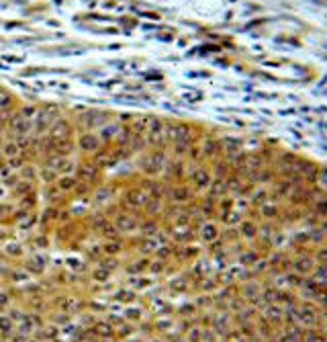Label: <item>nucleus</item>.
Returning <instances> with one entry per match:
<instances>
[{"label":"nucleus","mask_w":327,"mask_h":342,"mask_svg":"<svg viewBox=\"0 0 327 342\" xmlns=\"http://www.w3.org/2000/svg\"><path fill=\"white\" fill-rule=\"evenodd\" d=\"M170 154H168V145L166 148H152L147 154H143L139 158V172L143 177H160L164 172Z\"/></svg>","instance_id":"1"},{"label":"nucleus","mask_w":327,"mask_h":342,"mask_svg":"<svg viewBox=\"0 0 327 342\" xmlns=\"http://www.w3.org/2000/svg\"><path fill=\"white\" fill-rule=\"evenodd\" d=\"M143 217L141 211H121L117 217H113V226L119 230V234H125V236H131V234L139 232V221Z\"/></svg>","instance_id":"2"},{"label":"nucleus","mask_w":327,"mask_h":342,"mask_svg":"<svg viewBox=\"0 0 327 342\" xmlns=\"http://www.w3.org/2000/svg\"><path fill=\"white\" fill-rule=\"evenodd\" d=\"M147 201H150V195L137 184V187H129L123 191L121 207H123V211H141Z\"/></svg>","instance_id":"3"},{"label":"nucleus","mask_w":327,"mask_h":342,"mask_svg":"<svg viewBox=\"0 0 327 342\" xmlns=\"http://www.w3.org/2000/svg\"><path fill=\"white\" fill-rule=\"evenodd\" d=\"M41 164L49 166V168H53L59 177L62 174H76V168H78V162L72 158V156H45V158H41Z\"/></svg>","instance_id":"4"},{"label":"nucleus","mask_w":327,"mask_h":342,"mask_svg":"<svg viewBox=\"0 0 327 342\" xmlns=\"http://www.w3.org/2000/svg\"><path fill=\"white\" fill-rule=\"evenodd\" d=\"M76 179L82 180L90 187H98L103 179V170L90 160V162H78V168H76Z\"/></svg>","instance_id":"5"},{"label":"nucleus","mask_w":327,"mask_h":342,"mask_svg":"<svg viewBox=\"0 0 327 342\" xmlns=\"http://www.w3.org/2000/svg\"><path fill=\"white\" fill-rule=\"evenodd\" d=\"M76 144H78V150H80L82 154H88V156L96 154L103 148V142H101V138H98V133H94V131H82L80 135H78Z\"/></svg>","instance_id":"6"},{"label":"nucleus","mask_w":327,"mask_h":342,"mask_svg":"<svg viewBox=\"0 0 327 342\" xmlns=\"http://www.w3.org/2000/svg\"><path fill=\"white\" fill-rule=\"evenodd\" d=\"M92 162H94L101 170H106V168H113L115 164H119V158L115 156V150H113V148H101L96 154H92Z\"/></svg>","instance_id":"7"},{"label":"nucleus","mask_w":327,"mask_h":342,"mask_svg":"<svg viewBox=\"0 0 327 342\" xmlns=\"http://www.w3.org/2000/svg\"><path fill=\"white\" fill-rule=\"evenodd\" d=\"M90 195H92V203L96 205V207H106L115 197V187H111V184H108V187L106 184H98V187H94V191Z\"/></svg>","instance_id":"8"},{"label":"nucleus","mask_w":327,"mask_h":342,"mask_svg":"<svg viewBox=\"0 0 327 342\" xmlns=\"http://www.w3.org/2000/svg\"><path fill=\"white\" fill-rule=\"evenodd\" d=\"M47 135L52 140H66V138H72V125L68 123L66 119H55L47 129Z\"/></svg>","instance_id":"9"},{"label":"nucleus","mask_w":327,"mask_h":342,"mask_svg":"<svg viewBox=\"0 0 327 342\" xmlns=\"http://www.w3.org/2000/svg\"><path fill=\"white\" fill-rule=\"evenodd\" d=\"M8 129H11L13 135H29L33 129V121L25 119V117L18 113L15 117H11V121H8Z\"/></svg>","instance_id":"10"},{"label":"nucleus","mask_w":327,"mask_h":342,"mask_svg":"<svg viewBox=\"0 0 327 342\" xmlns=\"http://www.w3.org/2000/svg\"><path fill=\"white\" fill-rule=\"evenodd\" d=\"M162 228V221L160 217H141L139 221V236L141 238H152L155 236L157 232Z\"/></svg>","instance_id":"11"},{"label":"nucleus","mask_w":327,"mask_h":342,"mask_svg":"<svg viewBox=\"0 0 327 342\" xmlns=\"http://www.w3.org/2000/svg\"><path fill=\"white\" fill-rule=\"evenodd\" d=\"M92 336H96L98 340H106V338H113L115 336V326H111L106 320H96L94 324L90 326Z\"/></svg>","instance_id":"12"},{"label":"nucleus","mask_w":327,"mask_h":342,"mask_svg":"<svg viewBox=\"0 0 327 342\" xmlns=\"http://www.w3.org/2000/svg\"><path fill=\"white\" fill-rule=\"evenodd\" d=\"M41 197L45 201V205H55V207H62L59 201H64V193L59 191L55 184H45L41 191Z\"/></svg>","instance_id":"13"},{"label":"nucleus","mask_w":327,"mask_h":342,"mask_svg":"<svg viewBox=\"0 0 327 342\" xmlns=\"http://www.w3.org/2000/svg\"><path fill=\"white\" fill-rule=\"evenodd\" d=\"M164 207H166V199H154V197H150V201L145 203V207L141 209V213H143V217H160Z\"/></svg>","instance_id":"14"},{"label":"nucleus","mask_w":327,"mask_h":342,"mask_svg":"<svg viewBox=\"0 0 327 342\" xmlns=\"http://www.w3.org/2000/svg\"><path fill=\"white\" fill-rule=\"evenodd\" d=\"M76 184H78L76 174H62V177H57V180H55V187H57L59 191H62L64 195L74 193Z\"/></svg>","instance_id":"15"},{"label":"nucleus","mask_w":327,"mask_h":342,"mask_svg":"<svg viewBox=\"0 0 327 342\" xmlns=\"http://www.w3.org/2000/svg\"><path fill=\"white\" fill-rule=\"evenodd\" d=\"M103 254L104 256H119L123 250H125V242L123 238H117V240H104L103 244Z\"/></svg>","instance_id":"16"},{"label":"nucleus","mask_w":327,"mask_h":342,"mask_svg":"<svg viewBox=\"0 0 327 342\" xmlns=\"http://www.w3.org/2000/svg\"><path fill=\"white\" fill-rule=\"evenodd\" d=\"M127 148L131 154H139L143 150H147V142H145V135L143 133H133L131 131V138L127 142Z\"/></svg>","instance_id":"17"},{"label":"nucleus","mask_w":327,"mask_h":342,"mask_svg":"<svg viewBox=\"0 0 327 342\" xmlns=\"http://www.w3.org/2000/svg\"><path fill=\"white\" fill-rule=\"evenodd\" d=\"M57 177L59 174L53 168H49V166H45V164L37 166V179H39V182H43V187L45 184H55Z\"/></svg>","instance_id":"18"},{"label":"nucleus","mask_w":327,"mask_h":342,"mask_svg":"<svg viewBox=\"0 0 327 342\" xmlns=\"http://www.w3.org/2000/svg\"><path fill=\"white\" fill-rule=\"evenodd\" d=\"M55 142V148H53V154L55 156H72L74 150H76V144L72 138H66V140H53Z\"/></svg>","instance_id":"19"},{"label":"nucleus","mask_w":327,"mask_h":342,"mask_svg":"<svg viewBox=\"0 0 327 342\" xmlns=\"http://www.w3.org/2000/svg\"><path fill=\"white\" fill-rule=\"evenodd\" d=\"M150 260H152V258H137L135 262H131V265H127V267H125V272H127V275H131V277H135V275H143V272H147Z\"/></svg>","instance_id":"20"},{"label":"nucleus","mask_w":327,"mask_h":342,"mask_svg":"<svg viewBox=\"0 0 327 342\" xmlns=\"http://www.w3.org/2000/svg\"><path fill=\"white\" fill-rule=\"evenodd\" d=\"M121 316L125 322H129V324H139V322H143V309L141 307H137V306H129L121 311Z\"/></svg>","instance_id":"21"},{"label":"nucleus","mask_w":327,"mask_h":342,"mask_svg":"<svg viewBox=\"0 0 327 342\" xmlns=\"http://www.w3.org/2000/svg\"><path fill=\"white\" fill-rule=\"evenodd\" d=\"M18 177H21L23 180H29V182H33V184H37L39 182V179H37V166H35V162H27L21 170L17 172Z\"/></svg>","instance_id":"22"},{"label":"nucleus","mask_w":327,"mask_h":342,"mask_svg":"<svg viewBox=\"0 0 327 342\" xmlns=\"http://www.w3.org/2000/svg\"><path fill=\"white\" fill-rule=\"evenodd\" d=\"M33 191H37V189H35V184H33V182H29V180H23V179H18V182L13 187V195H15L17 199H21V197H25V195L33 193Z\"/></svg>","instance_id":"23"},{"label":"nucleus","mask_w":327,"mask_h":342,"mask_svg":"<svg viewBox=\"0 0 327 342\" xmlns=\"http://www.w3.org/2000/svg\"><path fill=\"white\" fill-rule=\"evenodd\" d=\"M115 299L119 301V304H133V301L137 299V291H133L131 287H121V289H117Z\"/></svg>","instance_id":"24"},{"label":"nucleus","mask_w":327,"mask_h":342,"mask_svg":"<svg viewBox=\"0 0 327 342\" xmlns=\"http://www.w3.org/2000/svg\"><path fill=\"white\" fill-rule=\"evenodd\" d=\"M0 156H2L4 160H11V158H15V156H21V150H18L15 140H11V142H4L2 145H0Z\"/></svg>","instance_id":"25"},{"label":"nucleus","mask_w":327,"mask_h":342,"mask_svg":"<svg viewBox=\"0 0 327 342\" xmlns=\"http://www.w3.org/2000/svg\"><path fill=\"white\" fill-rule=\"evenodd\" d=\"M37 201H39V193L33 191V193H29V195H25V197L18 199V205H21L23 211H33L37 207Z\"/></svg>","instance_id":"26"},{"label":"nucleus","mask_w":327,"mask_h":342,"mask_svg":"<svg viewBox=\"0 0 327 342\" xmlns=\"http://www.w3.org/2000/svg\"><path fill=\"white\" fill-rule=\"evenodd\" d=\"M154 277H131L129 279V287H131L133 291H139V289H147L154 285Z\"/></svg>","instance_id":"27"},{"label":"nucleus","mask_w":327,"mask_h":342,"mask_svg":"<svg viewBox=\"0 0 327 342\" xmlns=\"http://www.w3.org/2000/svg\"><path fill=\"white\" fill-rule=\"evenodd\" d=\"M157 246H160V242L155 240V236H152V238H141V242H139V252H141V254H155Z\"/></svg>","instance_id":"28"},{"label":"nucleus","mask_w":327,"mask_h":342,"mask_svg":"<svg viewBox=\"0 0 327 342\" xmlns=\"http://www.w3.org/2000/svg\"><path fill=\"white\" fill-rule=\"evenodd\" d=\"M119 129H121V125H117V123H113L111 127H103V129L98 131V138H101V142H113L117 138Z\"/></svg>","instance_id":"29"},{"label":"nucleus","mask_w":327,"mask_h":342,"mask_svg":"<svg viewBox=\"0 0 327 342\" xmlns=\"http://www.w3.org/2000/svg\"><path fill=\"white\" fill-rule=\"evenodd\" d=\"M57 213H59V207H55V205H45V209L41 213V223L57 221Z\"/></svg>","instance_id":"30"},{"label":"nucleus","mask_w":327,"mask_h":342,"mask_svg":"<svg viewBox=\"0 0 327 342\" xmlns=\"http://www.w3.org/2000/svg\"><path fill=\"white\" fill-rule=\"evenodd\" d=\"M131 334H135V328H133V324H129V322H123L121 326H117L115 328V336L117 338H127V336H131Z\"/></svg>","instance_id":"31"},{"label":"nucleus","mask_w":327,"mask_h":342,"mask_svg":"<svg viewBox=\"0 0 327 342\" xmlns=\"http://www.w3.org/2000/svg\"><path fill=\"white\" fill-rule=\"evenodd\" d=\"M98 267H103V269H106V270L113 272L115 269L121 267V262H119L117 256H104V258H101V262H98Z\"/></svg>","instance_id":"32"},{"label":"nucleus","mask_w":327,"mask_h":342,"mask_svg":"<svg viewBox=\"0 0 327 342\" xmlns=\"http://www.w3.org/2000/svg\"><path fill=\"white\" fill-rule=\"evenodd\" d=\"M168 267V262L160 260V258H155V260H150V267H147V272L150 275H160V272H164Z\"/></svg>","instance_id":"33"},{"label":"nucleus","mask_w":327,"mask_h":342,"mask_svg":"<svg viewBox=\"0 0 327 342\" xmlns=\"http://www.w3.org/2000/svg\"><path fill=\"white\" fill-rule=\"evenodd\" d=\"M25 164H27V158H25L23 154H21V156H15V158H11V160H6V166H8V168H11L13 172H18Z\"/></svg>","instance_id":"34"},{"label":"nucleus","mask_w":327,"mask_h":342,"mask_svg":"<svg viewBox=\"0 0 327 342\" xmlns=\"http://www.w3.org/2000/svg\"><path fill=\"white\" fill-rule=\"evenodd\" d=\"M13 326H15V322L11 318H8V316H0V334L8 336L13 332Z\"/></svg>","instance_id":"35"},{"label":"nucleus","mask_w":327,"mask_h":342,"mask_svg":"<svg viewBox=\"0 0 327 342\" xmlns=\"http://www.w3.org/2000/svg\"><path fill=\"white\" fill-rule=\"evenodd\" d=\"M90 193H92V187H90V184H86V182H82V180H78V184H76V189H74L72 195H76V197H88Z\"/></svg>","instance_id":"36"},{"label":"nucleus","mask_w":327,"mask_h":342,"mask_svg":"<svg viewBox=\"0 0 327 342\" xmlns=\"http://www.w3.org/2000/svg\"><path fill=\"white\" fill-rule=\"evenodd\" d=\"M108 277H111V270H106V269H103V267H98V269L92 270V281H96V283L108 281Z\"/></svg>","instance_id":"37"},{"label":"nucleus","mask_w":327,"mask_h":342,"mask_svg":"<svg viewBox=\"0 0 327 342\" xmlns=\"http://www.w3.org/2000/svg\"><path fill=\"white\" fill-rule=\"evenodd\" d=\"M4 250L8 252V256H23V246H21V244H17V242H13V244L8 242Z\"/></svg>","instance_id":"38"},{"label":"nucleus","mask_w":327,"mask_h":342,"mask_svg":"<svg viewBox=\"0 0 327 342\" xmlns=\"http://www.w3.org/2000/svg\"><path fill=\"white\" fill-rule=\"evenodd\" d=\"M53 324L59 326V328H64L70 324V314H66V311H62V314H55L53 316Z\"/></svg>","instance_id":"39"},{"label":"nucleus","mask_w":327,"mask_h":342,"mask_svg":"<svg viewBox=\"0 0 327 342\" xmlns=\"http://www.w3.org/2000/svg\"><path fill=\"white\" fill-rule=\"evenodd\" d=\"M70 219H72V211H68V209H64V207H59L57 221H59V223H68Z\"/></svg>","instance_id":"40"},{"label":"nucleus","mask_w":327,"mask_h":342,"mask_svg":"<svg viewBox=\"0 0 327 342\" xmlns=\"http://www.w3.org/2000/svg\"><path fill=\"white\" fill-rule=\"evenodd\" d=\"M8 304H11V295L6 291H0V309H6Z\"/></svg>","instance_id":"41"},{"label":"nucleus","mask_w":327,"mask_h":342,"mask_svg":"<svg viewBox=\"0 0 327 342\" xmlns=\"http://www.w3.org/2000/svg\"><path fill=\"white\" fill-rule=\"evenodd\" d=\"M88 309H94V311H104L106 309V306H101V301H90V304H88Z\"/></svg>","instance_id":"42"},{"label":"nucleus","mask_w":327,"mask_h":342,"mask_svg":"<svg viewBox=\"0 0 327 342\" xmlns=\"http://www.w3.org/2000/svg\"><path fill=\"white\" fill-rule=\"evenodd\" d=\"M8 211H13V209H8V205H6V203H2V201H0V217H4V216H8Z\"/></svg>","instance_id":"43"},{"label":"nucleus","mask_w":327,"mask_h":342,"mask_svg":"<svg viewBox=\"0 0 327 342\" xmlns=\"http://www.w3.org/2000/svg\"><path fill=\"white\" fill-rule=\"evenodd\" d=\"M125 342H143V338H141V336H137V334H131V336H127V338H125Z\"/></svg>","instance_id":"44"},{"label":"nucleus","mask_w":327,"mask_h":342,"mask_svg":"<svg viewBox=\"0 0 327 342\" xmlns=\"http://www.w3.org/2000/svg\"><path fill=\"white\" fill-rule=\"evenodd\" d=\"M4 144V138H2V133H0V145H2Z\"/></svg>","instance_id":"45"}]
</instances>
